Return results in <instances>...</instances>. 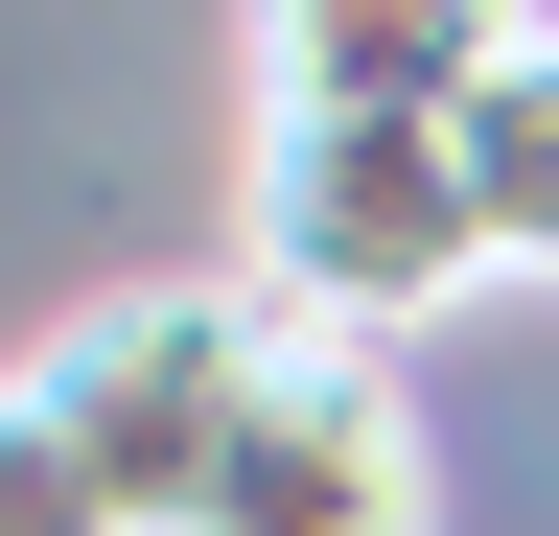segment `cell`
<instances>
[{"instance_id": "obj_2", "label": "cell", "mask_w": 559, "mask_h": 536, "mask_svg": "<svg viewBox=\"0 0 559 536\" xmlns=\"http://www.w3.org/2000/svg\"><path fill=\"white\" fill-rule=\"evenodd\" d=\"M234 281L304 326V350H419L466 281H513L466 211V141H419V117H257V164H234Z\"/></svg>"}, {"instance_id": "obj_5", "label": "cell", "mask_w": 559, "mask_h": 536, "mask_svg": "<svg viewBox=\"0 0 559 536\" xmlns=\"http://www.w3.org/2000/svg\"><path fill=\"white\" fill-rule=\"evenodd\" d=\"M443 141H466V211H489V257H513V281H559V24H536L513 71L443 117Z\"/></svg>"}, {"instance_id": "obj_4", "label": "cell", "mask_w": 559, "mask_h": 536, "mask_svg": "<svg viewBox=\"0 0 559 536\" xmlns=\"http://www.w3.org/2000/svg\"><path fill=\"white\" fill-rule=\"evenodd\" d=\"M536 47V0H257V117H419V141H443V117L489 94Z\"/></svg>"}, {"instance_id": "obj_3", "label": "cell", "mask_w": 559, "mask_h": 536, "mask_svg": "<svg viewBox=\"0 0 559 536\" xmlns=\"http://www.w3.org/2000/svg\"><path fill=\"white\" fill-rule=\"evenodd\" d=\"M419 513H443V466H419L396 350H280V396H257L210 536H419Z\"/></svg>"}, {"instance_id": "obj_1", "label": "cell", "mask_w": 559, "mask_h": 536, "mask_svg": "<svg viewBox=\"0 0 559 536\" xmlns=\"http://www.w3.org/2000/svg\"><path fill=\"white\" fill-rule=\"evenodd\" d=\"M280 326L257 281H117V303H70L47 350H24V420L47 466H94V513L117 536H210V490H234V443H257V396H280Z\"/></svg>"}]
</instances>
